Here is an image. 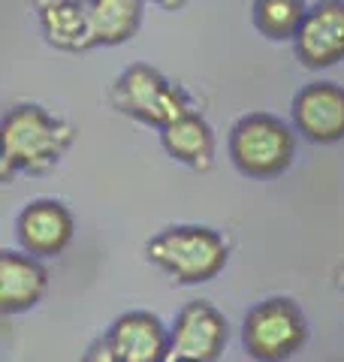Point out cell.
Returning a JSON list of instances; mask_svg holds the SVG:
<instances>
[{"label": "cell", "mask_w": 344, "mask_h": 362, "mask_svg": "<svg viewBox=\"0 0 344 362\" xmlns=\"http://www.w3.org/2000/svg\"><path fill=\"white\" fill-rule=\"evenodd\" d=\"M0 142V181L9 185L18 173L42 175L55 169L76 142V127L37 103H16L4 115Z\"/></svg>", "instance_id": "obj_1"}, {"label": "cell", "mask_w": 344, "mask_h": 362, "mask_svg": "<svg viewBox=\"0 0 344 362\" xmlns=\"http://www.w3.org/2000/svg\"><path fill=\"white\" fill-rule=\"evenodd\" d=\"M148 263L176 281V284H205L217 278L229 259V242L217 230L202 223L166 226L145 245Z\"/></svg>", "instance_id": "obj_2"}, {"label": "cell", "mask_w": 344, "mask_h": 362, "mask_svg": "<svg viewBox=\"0 0 344 362\" xmlns=\"http://www.w3.org/2000/svg\"><path fill=\"white\" fill-rule=\"evenodd\" d=\"M229 160L245 178L269 181L284 175L296 157V127L269 112L242 115L229 130Z\"/></svg>", "instance_id": "obj_3"}, {"label": "cell", "mask_w": 344, "mask_h": 362, "mask_svg": "<svg viewBox=\"0 0 344 362\" xmlns=\"http://www.w3.org/2000/svg\"><path fill=\"white\" fill-rule=\"evenodd\" d=\"M112 103L121 115L157 130H164L166 124H172L193 109L185 90L176 82H169L151 64H133L115 78Z\"/></svg>", "instance_id": "obj_4"}, {"label": "cell", "mask_w": 344, "mask_h": 362, "mask_svg": "<svg viewBox=\"0 0 344 362\" xmlns=\"http://www.w3.org/2000/svg\"><path fill=\"white\" fill-rule=\"evenodd\" d=\"M308 344V320L290 296L257 302L242 320V347L254 362H287Z\"/></svg>", "instance_id": "obj_5"}, {"label": "cell", "mask_w": 344, "mask_h": 362, "mask_svg": "<svg viewBox=\"0 0 344 362\" xmlns=\"http://www.w3.org/2000/svg\"><path fill=\"white\" fill-rule=\"evenodd\" d=\"M227 317L205 299H193L169 326V362H217L227 347Z\"/></svg>", "instance_id": "obj_6"}, {"label": "cell", "mask_w": 344, "mask_h": 362, "mask_svg": "<svg viewBox=\"0 0 344 362\" xmlns=\"http://www.w3.org/2000/svg\"><path fill=\"white\" fill-rule=\"evenodd\" d=\"M16 235L25 254H33L40 259H55L73 245L76 218L61 199L40 197V199H30L18 211Z\"/></svg>", "instance_id": "obj_7"}, {"label": "cell", "mask_w": 344, "mask_h": 362, "mask_svg": "<svg viewBox=\"0 0 344 362\" xmlns=\"http://www.w3.org/2000/svg\"><path fill=\"white\" fill-rule=\"evenodd\" d=\"M293 127L314 145L344 142V88L336 82H308L296 90L290 106Z\"/></svg>", "instance_id": "obj_8"}, {"label": "cell", "mask_w": 344, "mask_h": 362, "mask_svg": "<svg viewBox=\"0 0 344 362\" xmlns=\"http://www.w3.org/2000/svg\"><path fill=\"white\" fill-rule=\"evenodd\" d=\"M293 52L305 70H329L344 61V0H317L308 6Z\"/></svg>", "instance_id": "obj_9"}, {"label": "cell", "mask_w": 344, "mask_h": 362, "mask_svg": "<svg viewBox=\"0 0 344 362\" xmlns=\"http://www.w3.org/2000/svg\"><path fill=\"white\" fill-rule=\"evenodd\" d=\"M106 344L118 362H169V329L151 311H127L115 317Z\"/></svg>", "instance_id": "obj_10"}, {"label": "cell", "mask_w": 344, "mask_h": 362, "mask_svg": "<svg viewBox=\"0 0 344 362\" xmlns=\"http://www.w3.org/2000/svg\"><path fill=\"white\" fill-rule=\"evenodd\" d=\"M49 290V269L40 257L25 251L0 254V311L6 317L25 314Z\"/></svg>", "instance_id": "obj_11"}, {"label": "cell", "mask_w": 344, "mask_h": 362, "mask_svg": "<svg viewBox=\"0 0 344 362\" xmlns=\"http://www.w3.org/2000/svg\"><path fill=\"white\" fill-rule=\"evenodd\" d=\"M160 145H164V151L172 157V160L193 169V173L212 169L214 151H217L212 124L205 121L197 109H190L181 118L166 124V127L160 130Z\"/></svg>", "instance_id": "obj_12"}, {"label": "cell", "mask_w": 344, "mask_h": 362, "mask_svg": "<svg viewBox=\"0 0 344 362\" xmlns=\"http://www.w3.org/2000/svg\"><path fill=\"white\" fill-rule=\"evenodd\" d=\"M145 0H88L94 45H124L142 28Z\"/></svg>", "instance_id": "obj_13"}, {"label": "cell", "mask_w": 344, "mask_h": 362, "mask_svg": "<svg viewBox=\"0 0 344 362\" xmlns=\"http://www.w3.org/2000/svg\"><path fill=\"white\" fill-rule=\"evenodd\" d=\"M40 28H42L45 42L57 52H88V49H94V33H91V18H88V0H70V4L42 9Z\"/></svg>", "instance_id": "obj_14"}, {"label": "cell", "mask_w": 344, "mask_h": 362, "mask_svg": "<svg viewBox=\"0 0 344 362\" xmlns=\"http://www.w3.org/2000/svg\"><path fill=\"white\" fill-rule=\"evenodd\" d=\"M251 16H254V28L266 40L287 42L299 33L308 16V4L305 0H254Z\"/></svg>", "instance_id": "obj_15"}, {"label": "cell", "mask_w": 344, "mask_h": 362, "mask_svg": "<svg viewBox=\"0 0 344 362\" xmlns=\"http://www.w3.org/2000/svg\"><path fill=\"white\" fill-rule=\"evenodd\" d=\"M82 362H118V356L112 354V347L106 344V338H100V341H94L88 347V354Z\"/></svg>", "instance_id": "obj_16"}, {"label": "cell", "mask_w": 344, "mask_h": 362, "mask_svg": "<svg viewBox=\"0 0 344 362\" xmlns=\"http://www.w3.org/2000/svg\"><path fill=\"white\" fill-rule=\"evenodd\" d=\"M151 4H157L160 9H166V13H178L181 6H188V0H151Z\"/></svg>", "instance_id": "obj_17"}, {"label": "cell", "mask_w": 344, "mask_h": 362, "mask_svg": "<svg viewBox=\"0 0 344 362\" xmlns=\"http://www.w3.org/2000/svg\"><path fill=\"white\" fill-rule=\"evenodd\" d=\"M61 4H70V0H30V6L42 13V9H52V6H61Z\"/></svg>", "instance_id": "obj_18"}, {"label": "cell", "mask_w": 344, "mask_h": 362, "mask_svg": "<svg viewBox=\"0 0 344 362\" xmlns=\"http://www.w3.org/2000/svg\"><path fill=\"white\" fill-rule=\"evenodd\" d=\"M336 284H338V287L344 290V266H341V269L336 272Z\"/></svg>", "instance_id": "obj_19"}]
</instances>
